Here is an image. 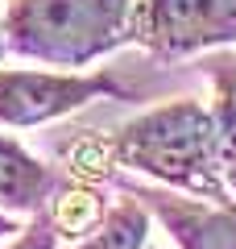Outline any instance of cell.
<instances>
[{
  "instance_id": "obj_11",
  "label": "cell",
  "mask_w": 236,
  "mask_h": 249,
  "mask_svg": "<svg viewBox=\"0 0 236 249\" xmlns=\"http://www.w3.org/2000/svg\"><path fill=\"white\" fill-rule=\"evenodd\" d=\"M17 232H21V224L13 220L9 212H0V241H4V237H17Z\"/></svg>"
},
{
  "instance_id": "obj_6",
  "label": "cell",
  "mask_w": 236,
  "mask_h": 249,
  "mask_svg": "<svg viewBox=\"0 0 236 249\" xmlns=\"http://www.w3.org/2000/svg\"><path fill=\"white\" fill-rule=\"evenodd\" d=\"M54 187H58V178L46 162H37L13 133H0V212L37 216L46 212Z\"/></svg>"
},
{
  "instance_id": "obj_12",
  "label": "cell",
  "mask_w": 236,
  "mask_h": 249,
  "mask_svg": "<svg viewBox=\"0 0 236 249\" xmlns=\"http://www.w3.org/2000/svg\"><path fill=\"white\" fill-rule=\"evenodd\" d=\"M9 58V50H4V29H0V62Z\"/></svg>"
},
{
  "instance_id": "obj_7",
  "label": "cell",
  "mask_w": 236,
  "mask_h": 249,
  "mask_svg": "<svg viewBox=\"0 0 236 249\" xmlns=\"http://www.w3.org/2000/svg\"><path fill=\"white\" fill-rule=\"evenodd\" d=\"M211 79V129H216V166L228 196L236 199V54H216L207 67Z\"/></svg>"
},
{
  "instance_id": "obj_9",
  "label": "cell",
  "mask_w": 236,
  "mask_h": 249,
  "mask_svg": "<svg viewBox=\"0 0 236 249\" xmlns=\"http://www.w3.org/2000/svg\"><path fill=\"white\" fill-rule=\"evenodd\" d=\"M145 245H149V208L137 196L112 204L96 232L75 241V249H145Z\"/></svg>"
},
{
  "instance_id": "obj_5",
  "label": "cell",
  "mask_w": 236,
  "mask_h": 249,
  "mask_svg": "<svg viewBox=\"0 0 236 249\" xmlns=\"http://www.w3.org/2000/svg\"><path fill=\"white\" fill-rule=\"evenodd\" d=\"M116 183L129 196H137L149 208V216L166 224L178 249H236V204H211V199H195L170 187H141L124 178Z\"/></svg>"
},
{
  "instance_id": "obj_4",
  "label": "cell",
  "mask_w": 236,
  "mask_h": 249,
  "mask_svg": "<svg viewBox=\"0 0 236 249\" xmlns=\"http://www.w3.org/2000/svg\"><path fill=\"white\" fill-rule=\"evenodd\" d=\"M100 96L133 100L112 71H29L0 67V129H34L79 112Z\"/></svg>"
},
{
  "instance_id": "obj_10",
  "label": "cell",
  "mask_w": 236,
  "mask_h": 249,
  "mask_svg": "<svg viewBox=\"0 0 236 249\" xmlns=\"http://www.w3.org/2000/svg\"><path fill=\"white\" fill-rule=\"evenodd\" d=\"M4 249H58V232H54V224H50V216L46 212H37L34 220L25 224V229L17 232V237L9 241Z\"/></svg>"
},
{
  "instance_id": "obj_8",
  "label": "cell",
  "mask_w": 236,
  "mask_h": 249,
  "mask_svg": "<svg viewBox=\"0 0 236 249\" xmlns=\"http://www.w3.org/2000/svg\"><path fill=\"white\" fill-rule=\"evenodd\" d=\"M46 216H50L58 241L62 237H67V241H83L87 232H96L100 224H104L108 199H104V191H100L96 183H75V178H70L58 196L50 199Z\"/></svg>"
},
{
  "instance_id": "obj_3",
  "label": "cell",
  "mask_w": 236,
  "mask_h": 249,
  "mask_svg": "<svg viewBox=\"0 0 236 249\" xmlns=\"http://www.w3.org/2000/svg\"><path fill=\"white\" fill-rule=\"evenodd\" d=\"M236 42V0H133L129 46L157 62L224 50Z\"/></svg>"
},
{
  "instance_id": "obj_2",
  "label": "cell",
  "mask_w": 236,
  "mask_h": 249,
  "mask_svg": "<svg viewBox=\"0 0 236 249\" xmlns=\"http://www.w3.org/2000/svg\"><path fill=\"white\" fill-rule=\"evenodd\" d=\"M133 0H9L0 13L13 58L79 71L129 46Z\"/></svg>"
},
{
  "instance_id": "obj_13",
  "label": "cell",
  "mask_w": 236,
  "mask_h": 249,
  "mask_svg": "<svg viewBox=\"0 0 236 249\" xmlns=\"http://www.w3.org/2000/svg\"><path fill=\"white\" fill-rule=\"evenodd\" d=\"M145 249H157V245H145Z\"/></svg>"
},
{
  "instance_id": "obj_1",
  "label": "cell",
  "mask_w": 236,
  "mask_h": 249,
  "mask_svg": "<svg viewBox=\"0 0 236 249\" xmlns=\"http://www.w3.org/2000/svg\"><path fill=\"white\" fill-rule=\"evenodd\" d=\"M104 150L112 166L137 170L170 191L211 199V204H236L216 166L211 112L199 100H170V104L145 108L141 116L124 121L116 133L104 137Z\"/></svg>"
}]
</instances>
